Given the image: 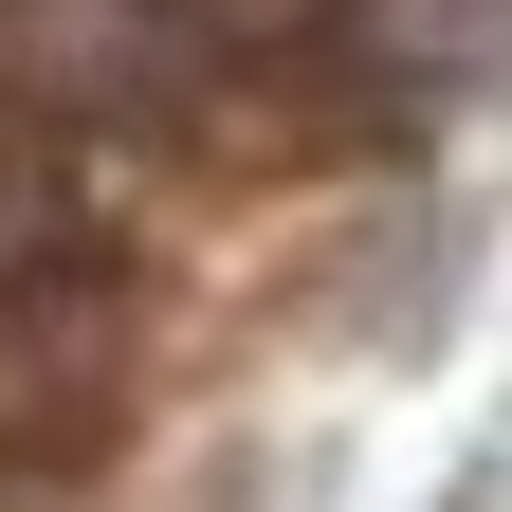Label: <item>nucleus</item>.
<instances>
[{
    "mask_svg": "<svg viewBox=\"0 0 512 512\" xmlns=\"http://www.w3.org/2000/svg\"><path fill=\"white\" fill-rule=\"evenodd\" d=\"M183 19H202L220 55H275V37H311V19H330V0H183Z\"/></svg>",
    "mask_w": 512,
    "mask_h": 512,
    "instance_id": "nucleus-1",
    "label": "nucleus"
}]
</instances>
